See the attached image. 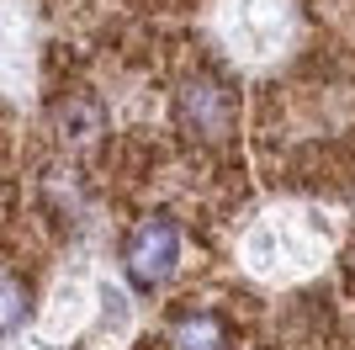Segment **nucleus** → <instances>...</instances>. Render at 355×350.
<instances>
[{"mask_svg":"<svg viewBox=\"0 0 355 350\" xmlns=\"http://www.w3.org/2000/svg\"><path fill=\"white\" fill-rule=\"evenodd\" d=\"M180 265V228L170 218H144L122 244V271L138 292H154L175 276Z\"/></svg>","mask_w":355,"mask_h":350,"instance_id":"nucleus-3","label":"nucleus"},{"mask_svg":"<svg viewBox=\"0 0 355 350\" xmlns=\"http://www.w3.org/2000/svg\"><path fill=\"white\" fill-rule=\"evenodd\" d=\"M59 122L69 128V138H80V144H85V138H96V133H101V106L90 101V96H80V101H69V106L59 112Z\"/></svg>","mask_w":355,"mask_h":350,"instance_id":"nucleus-6","label":"nucleus"},{"mask_svg":"<svg viewBox=\"0 0 355 350\" xmlns=\"http://www.w3.org/2000/svg\"><path fill=\"white\" fill-rule=\"evenodd\" d=\"M223 38L234 43L239 58L282 53V43L292 38L286 0H228V11H223Z\"/></svg>","mask_w":355,"mask_h":350,"instance_id":"nucleus-2","label":"nucleus"},{"mask_svg":"<svg viewBox=\"0 0 355 350\" xmlns=\"http://www.w3.org/2000/svg\"><path fill=\"white\" fill-rule=\"evenodd\" d=\"M180 122L191 133H202V138H218L234 122V96L218 80H191V85L180 90Z\"/></svg>","mask_w":355,"mask_h":350,"instance_id":"nucleus-4","label":"nucleus"},{"mask_svg":"<svg viewBox=\"0 0 355 350\" xmlns=\"http://www.w3.org/2000/svg\"><path fill=\"white\" fill-rule=\"evenodd\" d=\"M21 319H27V292H21V281L0 276V335H11Z\"/></svg>","mask_w":355,"mask_h":350,"instance_id":"nucleus-7","label":"nucleus"},{"mask_svg":"<svg viewBox=\"0 0 355 350\" xmlns=\"http://www.w3.org/2000/svg\"><path fill=\"white\" fill-rule=\"evenodd\" d=\"M175 350H218L223 345V324L212 313H180L175 319Z\"/></svg>","mask_w":355,"mask_h":350,"instance_id":"nucleus-5","label":"nucleus"},{"mask_svg":"<svg viewBox=\"0 0 355 350\" xmlns=\"http://www.w3.org/2000/svg\"><path fill=\"white\" fill-rule=\"evenodd\" d=\"M334 249V223L313 207H276L254 218L244 233V265L266 281H297L318 271L324 255Z\"/></svg>","mask_w":355,"mask_h":350,"instance_id":"nucleus-1","label":"nucleus"}]
</instances>
